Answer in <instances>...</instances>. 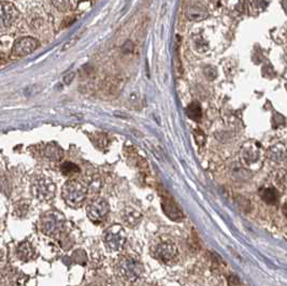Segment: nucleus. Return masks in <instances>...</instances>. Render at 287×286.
<instances>
[{"label":"nucleus","instance_id":"22","mask_svg":"<svg viewBox=\"0 0 287 286\" xmlns=\"http://www.w3.org/2000/svg\"><path fill=\"white\" fill-rule=\"evenodd\" d=\"M190 11L193 13H191L190 15V19H196L197 18V14H196V11H197V8H191ZM202 12H206V10L204 8H200L199 9V13H198V19H202Z\"/></svg>","mask_w":287,"mask_h":286},{"label":"nucleus","instance_id":"5","mask_svg":"<svg viewBox=\"0 0 287 286\" xmlns=\"http://www.w3.org/2000/svg\"><path fill=\"white\" fill-rule=\"evenodd\" d=\"M126 240V235L124 229L119 226V225H114L111 226L105 231L104 234V241L105 243V246L108 248L109 251L112 252H116L120 251L124 243H125Z\"/></svg>","mask_w":287,"mask_h":286},{"label":"nucleus","instance_id":"9","mask_svg":"<svg viewBox=\"0 0 287 286\" xmlns=\"http://www.w3.org/2000/svg\"><path fill=\"white\" fill-rule=\"evenodd\" d=\"M39 47V42L35 38L31 37H24L20 38L13 44L12 48V55L15 57H24L31 54L35 50Z\"/></svg>","mask_w":287,"mask_h":286},{"label":"nucleus","instance_id":"8","mask_svg":"<svg viewBox=\"0 0 287 286\" xmlns=\"http://www.w3.org/2000/svg\"><path fill=\"white\" fill-rule=\"evenodd\" d=\"M110 212V206L106 203L104 199H97L94 200L92 204H89L86 213L87 216L89 217L93 223L95 224H100L106 220V216H108Z\"/></svg>","mask_w":287,"mask_h":286},{"label":"nucleus","instance_id":"18","mask_svg":"<svg viewBox=\"0 0 287 286\" xmlns=\"http://www.w3.org/2000/svg\"><path fill=\"white\" fill-rule=\"evenodd\" d=\"M60 171L63 172L64 176L69 177L77 175V173L80 171V169H78V167L73 164V162H65V164L60 167Z\"/></svg>","mask_w":287,"mask_h":286},{"label":"nucleus","instance_id":"12","mask_svg":"<svg viewBox=\"0 0 287 286\" xmlns=\"http://www.w3.org/2000/svg\"><path fill=\"white\" fill-rule=\"evenodd\" d=\"M123 222L129 227H136L142 220V215L138 210L133 208H126L122 213Z\"/></svg>","mask_w":287,"mask_h":286},{"label":"nucleus","instance_id":"15","mask_svg":"<svg viewBox=\"0 0 287 286\" xmlns=\"http://www.w3.org/2000/svg\"><path fill=\"white\" fill-rule=\"evenodd\" d=\"M261 197L268 205H275L279 200V194L272 187H266L261 192Z\"/></svg>","mask_w":287,"mask_h":286},{"label":"nucleus","instance_id":"3","mask_svg":"<svg viewBox=\"0 0 287 286\" xmlns=\"http://www.w3.org/2000/svg\"><path fill=\"white\" fill-rule=\"evenodd\" d=\"M86 187L76 180L68 181L63 187V198L71 207H80L86 199Z\"/></svg>","mask_w":287,"mask_h":286},{"label":"nucleus","instance_id":"21","mask_svg":"<svg viewBox=\"0 0 287 286\" xmlns=\"http://www.w3.org/2000/svg\"><path fill=\"white\" fill-rule=\"evenodd\" d=\"M194 136H195V140H196V142L198 143L199 145H202V144L205 143V134L202 133V131H201V130H195V132H194Z\"/></svg>","mask_w":287,"mask_h":286},{"label":"nucleus","instance_id":"24","mask_svg":"<svg viewBox=\"0 0 287 286\" xmlns=\"http://www.w3.org/2000/svg\"><path fill=\"white\" fill-rule=\"evenodd\" d=\"M283 213H284V215H285L286 220H287V204H285V205L283 206Z\"/></svg>","mask_w":287,"mask_h":286},{"label":"nucleus","instance_id":"19","mask_svg":"<svg viewBox=\"0 0 287 286\" xmlns=\"http://www.w3.org/2000/svg\"><path fill=\"white\" fill-rule=\"evenodd\" d=\"M274 182L281 188H287V172L280 170L274 177Z\"/></svg>","mask_w":287,"mask_h":286},{"label":"nucleus","instance_id":"20","mask_svg":"<svg viewBox=\"0 0 287 286\" xmlns=\"http://www.w3.org/2000/svg\"><path fill=\"white\" fill-rule=\"evenodd\" d=\"M51 2L60 11H67L70 7V0H51Z\"/></svg>","mask_w":287,"mask_h":286},{"label":"nucleus","instance_id":"1","mask_svg":"<svg viewBox=\"0 0 287 286\" xmlns=\"http://www.w3.org/2000/svg\"><path fill=\"white\" fill-rule=\"evenodd\" d=\"M242 162L252 170H258L263 164L264 152L261 145L256 141L246 142L241 149Z\"/></svg>","mask_w":287,"mask_h":286},{"label":"nucleus","instance_id":"11","mask_svg":"<svg viewBox=\"0 0 287 286\" xmlns=\"http://www.w3.org/2000/svg\"><path fill=\"white\" fill-rule=\"evenodd\" d=\"M267 157L274 164H283L287 161V148L282 143L274 144L268 150Z\"/></svg>","mask_w":287,"mask_h":286},{"label":"nucleus","instance_id":"13","mask_svg":"<svg viewBox=\"0 0 287 286\" xmlns=\"http://www.w3.org/2000/svg\"><path fill=\"white\" fill-rule=\"evenodd\" d=\"M162 204L167 205L166 207L164 206V209H165L166 214H167L169 217H170L171 220L177 221V220H181V218L183 217V214L181 213V211H180V210L177 208V206L174 205V203H173V201H172L171 199L169 200L168 198H167V199L164 198V201H162Z\"/></svg>","mask_w":287,"mask_h":286},{"label":"nucleus","instance_id":"10","mask_svg":"<svg viewBox=\"0 0 287 286\" xmlns=\"http://www.w3.org/2000/svg\"><path fill=\"white\" fill-rule=\"evenodd\" d=\"M19 18V11L14 4L7 1L0 2V29L10 27Z\"/></svg>","mask_w":287,"mask_h":286},{"label":"nucleus","instance_id":"14","mask_svg":"<svg viewBox=\"0 0 287 286\" xmlns=\"http://www.w3.org/2000/svg\"><path fill=\"white\" fill-rule=\"evenodd\" d=\"M44 155L48 157L49 159L57 161L63 158L64 152L59 147H57L56 144H48L46 149H44Z\"/></svg>","mask_w":287,"mask_h":286},{"label":"nucleus","instance_id":"16","mask_svg":"<svg viewBox=\"0 0 287 286\" xmlns=\"http://www.w3.org/2000/svg\"><path fill=\"white\" fill-rule=\"evenodd\" d=\"M33 255V250L29 243H22L18 248V257L20 260L27 261Z\"/></svg>","mask_w":287,"mask_h":286},{"label":"nucleus","instance_id":"23","mask_svg":"<svg viewBox=\"0 0 287 286\" xmlns=\"http://www.w3.org/2000/svg\"><path fill=\"white\" fill-rule=\"evenodd\" d=\"M7 61V56H5L3 53H0V65L4 64Z\"/></svg>","mask_w":287,"mask_h":286},{"label":"nucleus","instance_id":"7","mask_svg":"<svg viewBox=\"0 0 287 286\" xmlns=\"http://www.w3.org/2000/svg\"><path fill=\"white\" fill-rule=\"evenodd\" d=\"M154 256L157 260L165 263V265H172L178 260L179 250L176 244L167 241V242L157 244L154 251Z\"/></svg>","mask_w":287,"mask_h":286},{"label":"nucleus","instance_id":"6","mask_svg":"<svg viewBox=\"0 0 287 286\" xmlns=\"http://www.w3.org/2000/svg\"><path fill=\"white\" fill-rule=\"evenodd\" d=\"M64 217L57 212L46 213L41 218V231L47 235H56L64 227Z\"/></svg>","mask_w":287,"mask_h":286},{"label":"nucleus","instance_id":"17","mask_svg":"<svg viewBox=\"0 0 287 286\" xmlns=\"http://www.w3.org/2000/svg\"><path fill=\"white\" fill-rule=\"evenodd\" d=\"M186 113L188 115L189 119L194 120V121H200L201 116H202V111H201V106L199 104L193 103L188 105V108L186 109Z\"/></svg>","mask_w":287,"mask_h":286},{"label":"nucleus","instance_id":"4","mask_svg":"<svg viewBox=\"0 0 287 286\" xmlns=\"http://www.w3.org/2000/svg\"><path fill=\"white\" fill-rule=\"evenodd\" d=\"M32 194L36 196V198L41 201H49L54 198L56 186L53 181H51L49 178L40 177L37 178L32 183Z\"/></svg>","mask_w":287,"mask_h":286},{"label":"nucleus","instance_id":"2","mask_svg":"<svg viewBox=\"0 0 287 286\" xmlns=\"http://www.w3.org/2000/svg\"><path fill=\"white\" fill-rule=\"evenodd\" d=\"M116 272L119 277L128 282H134L142 276L143 266L138 260L131 256H125L116 265Z\"/></svg>","mask_w":287,"mask_h":286}]
</instances>
